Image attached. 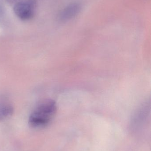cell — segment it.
Wrapping results in <instances>:
<instances>
[{
  "instance_id": "7a4b0ae2",
  "label": "cell",
  "mask_w": 151,
  "mask_h": 151,
  "mask_svg": "<svg viewBox=\"0 0 151 151\" xmlns=\"http://www.w3.org/2000/svg\"><path fill=\"white\" fill-rule=\"evenodd\" d=\"M36 7V2L34 0L21 1L14 5L13 11L19 18L26 21L34 16Z\"/></svg>"
},
{
  "instance_id": "6da1fadb",
  "label": "cell",
  "mask_w": 151,
  "mask_h": 151,
  "mask_svg": "<svg viewBox=\"0 0 151 151\" xmlns=\"http://www.w3.org/2000/svg\"><path fill=\"white\" fill-rule=\"evenodd\" d=\"M56 111V104L54 100L45 99L41 101L29 116L28 124L33 128H43L51 122Z\"/></svg>"
},
{
  "instance_id": "3957f363",
  "label": "cell",
  "mask_w": 151,
  "mask_h": 151,
  "mask_svg": "<svg viewBox=\"0 0 151 151\" xmlns=\"http://www.w3.org/2000/svg\"><path fill=\"white\" fill-rule=\"evenodd\" d=\"M81 6L78 4H73L65 8L60 13L59 18L61 21H66L74 17L80 11Z\"/></svg>"
},
{
  "instance_id": "277c9868",
  "label": "cell",
  "mask_w": 151,
  "mask_h": 151,
  "mask_svg": "<svg viewBox=\"0 0 151 151\" xmlns=\"http://www.w3.org/2000/svg\"><path fill=\"white\" fill-rule=\"evenodd\" d=\"M13 112V107L10 104L5 101H0V120L9 118Z\"/></svg>"
}]
</instances>
